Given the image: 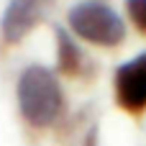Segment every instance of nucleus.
Instances as JSON below:
<instances>
[{"mask_svg":"<svg viewBox=\"0 0 146 146\" xmlns=\"http://www.w3.org/2000/svg\"><path fill=\"white\" fill-rule=\"evenodd\" d=\"M15 103L21 118L31 128L54 126L67 110V98L59 85V77L44 64H28L18 74Z\"/></svg>","mask_w":146,"mask_h":146,"instance_id":"nucleus-1","label":"nucleus"},{"mask_svg":"<svg viewBox=\"0 0 146 146\" xmlns=\"http://www.w3.org/2000/svg\"><path fill=\"white\" fill-rule=\"evenodd\" d=\"M67 31L95 46H118L126 38V23L105 0H82L67 13Z\"/></svg>","mask_w":146,"mask_h":146,"instance_id":"nucleus-2","label":"nucleus"},{"mask_svg":"<svg viewBox=\"0 0 146 146\" xmlns=\"http://www.w3.org/2000/svg\"><path fill=\"white\" fill-rule=\"evenodd\" d=\"M113 95L131 115H141L146 110V51L123 62L113 72Z\"/></svg>","mask_w":146,"mask_h":146,"instance_id":"nucleus-3","label":"nucleus"},{"mask_svg":"<svg viewBox=\"0 0 146 146\" xmlns=\"http://www.w3.org/2000/svg\"><path fill=\"white\" fill-rule=\"evenodd\" d=\"M54 0H8L0 15V36L5 44H21L49 13Z\"/></svg>","mask_w":146,"mask_h":146,"instance_id":"nucleus-4","label":"nucleus"},{"mask_svg":"<svg viewBox=\"0 0 146 146\" xmlns=\"http://www.w3.org/2000/svg\"><path fill=\"white\" fill-rule=\"evenodd\" d=\"M54 44H56V69L64 77H85L90 69V59L85 56V51L80 49L74 36L67 28L56 26L54 28Z\"/></svg>","mask_w":146,"mask_h":146,"instance_id":"nucleus-5","label":"nucleus"},{"mask_svg":"<svg viewBox=\"0 0 146 146\" xmlns=\"http://www.w3.org/2000/svg\"><path fill=\"white\" fill-rule=\"evenodd\" d=\"M128 21L136 26L139 33H146V0H126Z\"/></svg>","mask_w":146,"mask_h":146,"instance_id":"nucleus-6","label":"nucleus"},{"mask_svg":"<svg viewBox=\"0 0 146 146\" xmlns=\"http://www.w3.org/2000/svg\"><path fill=\"white\" fill-rule=\"evenodd\" d=\"M80 146H98V128H90L87 136L82 139V144H80Z\"/></svg>","mask_w":146,"mask_h":146,"instance_id":"nucleus-7","label":"nucleus"}]
</instances>
